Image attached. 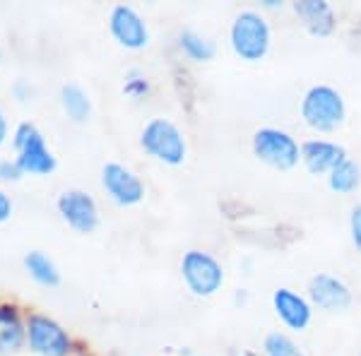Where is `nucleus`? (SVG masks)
Instances as JSON below:
<instances>
[{
	"mask_svg": "<svg viewBox=\"0 0 361 356\" xmlns=\"http://www.w3.org/2000/svg\"><path fill=\"white\" fill-rule=\"evenodd\" d=\"M231 51L246 63H260L270 51L272 32L267 20L255 10H241L229 29Z\"/></svg>",
	"mask_w": 361,
	"mask_h": 356,
	"instance_id": "f257e3e1",
	"label": "nucleus"
},
{
	"mask_svg": "<svg viewBox=\"0 0 361 356\" xmlns=\"http://www.w3.org/2000/svg\"><path fill=\"white\" fill-rule=\"evenodd\" d=\"M347 106L340 92L330 85H313L301 99V118L318 133H333L345 123Z\"/></svg>",
	"mask_w": 361,
	"mask_h": 356,
	"instance_id": "f03ea898",
	"label": "nucleus"
},
{
	"mask_svg": "<svg viewBox=\"0 0 361 356\" xmlns=\"http://www.w3.org/2000/svg\"><path fill=\"white\" fill-rule=\"evenodd\" d=\"M140 147L145 149V154H149L152 159L166 166H180L185 161V154H188L183 133L178 130L176 123L166 118H152L142 128Z\"/></svg>",
	"mask_w": 361,
	"mask_h": 356,
	"instance_id": "7ed1b4c3",
	"label": "nucleus"
},
{
	"mask_svg": "<svg viewBox=\"0 0 361 356\" xmlns=\"http://www.w3.org/2000/svg\"><path fill=\"white\" fill-rule=\"evenodd\" d=\"M180 277H183V284L190 294L197 299H209L222 289L224 267L214 255L193 248L180 258Z\"/></svg>",
	"mask_w": 361,
	"mask_h": 356,
	"instance_id": "20e7f679",
	"label": "nucleus"
},
{
	"mask_svg": "<svg viewBox=\"0 0 361 356\" xmlns=\"http://www.w3.org/2000/svg\"><path fill=\"white\" fill-rule=\"evenodd\" d=\"M15 161L20 164V168L29 176H49L56 171L58 161L54 156V152L46 145V137L42 135L34 123H20L15 128Z\"/></svg>",
	"mask_w": 361,
	"mask_h": 356,
	"instance_id": "39448f33",
	"label": "nucleus"
},
{
	"mask_svg": "<svg viewBox=\"0 0 361 356\" xmlns=\"http://www.w3.org/2000/svg\"><path fill=\"white\" fill-rule=\"evenodd\" d=\"M253 154L263 164L289 171L301 161V147L292 133L279 128H260L253 133Z\"/></svg>",
	"mask_w": 361,
	"mask_h": 356,
	"instance_id": "423d86ee",
	"label": "nucleus"
},
{
	"mask_svg": "<svg viewBox=\"0 0 361 356\" xmlns=\"http://www.w3.org/2000/svg\"><path fill=\"white\" fill-rule=\"evenodd\" d=\"M27 344L37 356H70L73 337L58 320L44 313L27 315Z\"/></svg>",
	"mask_w": 361,
	"mask_h": 356,
	"instance_id": "0eeeda50",
	"label": "nucleus"
},
{
	"mask_svg": "<svg viewBox=\"0 0 361 356\" xmlns=\"http://www.w3.org/2000/svg\"><path fill=\"white\" fill-rule=\"evenodd\" d=\"M58 214L78 233H92L99 226V207L94 197L85 190H63L56 200Z\"/></svg>",
	"mask_w": 361,
	"mask_h": 356,
	"instance_id": "6e6552de",
	"label": "nucleus"
},
{
	"mask_svg": "<svg viewBox=\"0 0 361 356\" xmlns=\"http://www.w3.org/2000/svg\"><path fill=\"white\" fill-rule=\"evenodd\" d=\"M102 185H104V190H106V195L121 207L140 205L145 197V183L140 180V176L135 171H130L128 166L118 164V161L104 164Z\"/></svg>",
	"mask_w": 361,
	"mask_h": 356,
	"instance_id": "1a4fd4ad",
	"label": "nucleus"
},
{
	"mask_svg": "<svg viewBox=\"0 0 361 356\" xmlns=\"http://www.w3.org/2000/svg\"><path fill=\"white\" fill-rule=\"evenodd\" d=\"M109 32L123 49L130 51H140L149 44L147 22L130 5H114L111 15H109Z\"/></svg>",
	"mask_w": 361,
	"mask_h": 356,
	"instance_id": "9d476101",
	"label": "nucleus"
},
{
	"mask_svg": "<svg viewBox=\"0 0 361 356\" xmlns=\"http://www.w3.org/2000/svg\"><path fill=\"white\" fill-rule=\"evenodd\" d=\"M308 301L325 313H340L352 306V291L335 274L318 272L308 282Z\"/></svg>",
	"mask_w": 361,
	"mask_h": 356,
	"instance_id": "9b49d317",
	"label": "nucleus"
},
{
	"mask_svg": "<svg viewBox=\"0 0 361 356\" xmlns=\"http://www.w3.org/2000/svg\"><path fill=\"white\" fill-rule=\"evenodd\" d=\"M272 308L275 315L279 318V323L292 332H304L311 325L313 318V303L301 296L299 291L289 289V287H279L272 294Z\"/></svg>",
	"mask_w": 361,
	"mask_h": 356,
	"instance_id": "f8f14e48",
	"label": "nucleus"
},
{
	"mask_svg": "<svg viewBox=\"0 0 361 356\" xmlns=\"http://www.w3.org/2000/svg\"><path fill=\"white\" fill-rule=\"evenodd\" d=\"M347 159V152L342 145L330 140H308L301 145V161L313 176L330 173L335 166H340Z\"/></svg>",
	"mask_w": 361,
	"mask_h": 356,
	"instance_id": "ddd939ff",
	"label": "nucleus"
},
{
	"mask_svg": "<svg viewBox=\"0 0 361 356\" xmlns=\"http://www.w3.org/2000/svg\"><path fill=\"white\" fill-rule=\"evenodd\" d=\"M27 342V318L15 303H0V354H15Z\"/></svg>",
	"mask_w": 361,
	"mask_h": 356,
	"instance_id": "4468645a",
	"label": "nucleus"
},
{
	"mask_svg": "<svg viewBox=\"0 0 361 356\" xmlns=\"http://www.w3.org/2000/svg\"><path fill=\"white\" fill-rule=\"evenodd\" d=\"M294 13L304 20V27L313 37H328L335 29V13L325 0H296Z\"/></svg>",
	"mask_w": 361,
	"mask_h": 356,
	"instance_id": "2eb2a0df",
	"label": "nucleus"
},
{
	"mask_svg": "<svg viewBox=\"0 0 361 356\" xmlns=\"http://www.w3.org/2000/svg\"><path fill=\"white\" fill-rule=\"evenodd\" d=\"M61 106L73 118L75 123H85L92 116V102L90 94L80 85H63L61 87Z\"/></svg>",
	"mask_w": 361,
	"mask_h": 356,
	"instance_id": "dca6fc26",
	"label": "nucleus"
},
{
	"mask_svg": "<svg viewBox=\"0 0 361 356\" xmlns=\"http://www.w3.org/2000/svg\"><path fill=\"white\" fill-rule=\"evenodd\" d=\"M25 267L32 274L34 282L44 284V287H58L61 284V272H58L56 262L42 250H32L25 255Z\"/></svg>",
	"mask_w": 361,
	"mask_h": 356,
	"instance_id": "f3484780",
	"label": "nucleus"
},
{
	"mask_svg": "<svg viewBox=\"0 0 361 356\" xmlns=\"http://www.w3.org/2000/svg\"><path fill=\"white\" fill-rule=\"evenodd\" d=\"M361 183V168L357 161L345 159L340 166H335L333 171L328 173V185L330 190L340 192V195H347V192H354Z\"/></svg>",
	"mask_w": 361,
	"mask_h": 356,
	"instance_id": "a211bd4d",
	"label": "nucleus"
},
{
	"mask_svg": "<svg viewBox=\"0 0 361 356\" xmlns=\"http://www.w3.org/2000/svg\"><path fill=\"white\" fill-rule=\"evenodd\" d=\"M178 46H180V51H183V54L188 56L190 61H195V63H207V61H212V58H214V44L207 42L202 34L190 32V29L180 32Z\"/></svg>",
	"mask_w": 361,
	"mask_h": 356,
	"instance_id": "6ab92c4d",
	"label": "nucleus"
},
{
	"mask_svg": "<svg viewBox=\"0 0 361 356\" xmlns=\"http://www.w3.org/2000/svg\"><path fill=\"white\" fill-rule=\"evenodd\" d=\"M265 356H304L301 347L284 332H270L263 342Z\"/></svg>",
	"mask_w": 361,
	"mask_h": 356,
	"instance_id": "aec40b11",
	"label": "nucleus"
},
{
	"mask_svg": "<svg viewBox=\"0 0 361 356\" xmlns=\"http://www.w3.org/2000/svg\"><path fill=\"white\" fill-rule=\"evenodd\" d=\"M123 92H126L128 97H133V99L147 97V94H149V82H147V78H145L142 73H137V70H133V73L126 78Z\"/></svg>",
	"mask_w": 361,
	"mask_h": 356,
	"instance_id": "412c9836",
	"label": "nucleus"
},
{
	"mask_svg": "<svg viewBox=\"0 0 361 356\" xmlns=\"http://www.w3.org/2000/svg\"><path fill=\"white\" fill-rule=\"evenodd\" d=\"M349 236H352L354 248L361 253V205L352 207V214H349Z\"/></svg>",
	"mask_w": 361,
	"mask_h": 356,
	"instance_id": "4be33fe9",
	"label": "nucleus"
},
{
	"mask_svg": "<svg viewBox=\"0 0 361 356\" xmlns=\"http://www.w3.org/2000/svg\"><path fill=\"white\" fill-rule=\"evenodd\" d=\"M22 176H25V171L20 168V164L13 159H3L0 161V180H20Z\"/></svg>",
	"mask_w": 361,
	"mask_h": 356,
	"instance_id": "5701e85b",
	"label": "nucleus"
},
{
	"mask_svg": "<svg viewBox=\"0 0 361 356\" xmlns=\"http://www.w3.org/2000/svg\"><path fill=\"white\" fill-rule=\"evenodd\" d=\"M10 214H13V200H10L8 192L0 190V224H3V221H8Z\"/></svg>",
	"mask_w": 361,
	"mask_h": 356,
	"instance_id": "b1692460",
	"label": "nucleus"
},
{
	"mask_svg": "<svg viewBox=\"0 0 361 356\" xmlns=\"http://www.w3.org/2000/svg\"><path fill=\"white\" fill-rule=\"evenodd\" d=\"M5 140H8V118L0 109V145H5Z\"/></svg>",
	"mask_w": 361,
	"mask_h": 356,
	"instance_id": "393cba45",
	"label": "nucleus"
},
{
	"mask_svg": "<svg viewBox=\"0 0 361 356\" xmlns=\"http://www.w3.org/2000/svg\"><path fill=\"white\" fill-rule=\"evenodd\" d=\"M82 356H90V354H82Z\"/></svg>",
	"mask_w": 361,
	"mask_h": 356,
	"instance_id": "a878e982",
	"label": "nucleus"
},
{
	"mask_svg": "<svg viewBox=\"0 0 361 356\" xmlns=\"http://www.w3.org/2000/svg\"><path fill=\"white\" fill-rule=\"evenodd\" d=\"M0 58H3V54H0Z\"/></svg>",
	"mask_w": 361,
	"mask_h": 356,
	"instance_id": "bb28decb",
	"label": "nucleus"
}]
</instances>
